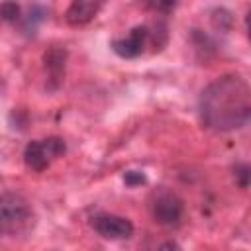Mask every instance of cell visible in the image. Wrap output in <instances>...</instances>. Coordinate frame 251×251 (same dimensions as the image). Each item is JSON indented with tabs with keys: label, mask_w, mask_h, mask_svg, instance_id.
Here are the masks:
<instances>
[{
	"label": "cell",
	"mask_w": 251,
	"mask_h": 251,
	"mask_svg": "<svg viewBox=\"0 0 251 251\" xmlns=\"http://www.w3.org/2000/svg\"><path fill=\"white\" fill-rule=\"evenodd\" d=\"M198 116L214 131L245 127L251 124V84L233 73L214 78L198 96Z\"/></svg>",
	"instance_id": "1"
},
{
	"label": "cell",
	"mask_w": 251,
	"mask_h": 251,
	"mask_svg": "<svg viewBox=\"0 0 251 251\" xmlns=\"http://www.w3.org/2000/svg\"><path fill=\"white\" fill-rule=\"evenodd\" d=\"M0 226L2 233L10 237L25 235L35 226V214L29 202L12 190H4L0 198Z\"/></svg>",
	"instance_id": "2"
},
{
	"label": "cell",
	"mask_w": 251,
	"mask_h": 251,
	"mask_svg": "<svg viewBox=\"0 0 251 251\" xmlns=\"http://www.w3.org/2000/svg\"><path fill=\"white\" fill-rule=\"evenodd\" d=\"M67 151V143L59 135H49L43 139H33L24 147V165L29 171L41 173L45 171L55 159L63 157Z\"/></svg>",
	"instance_id": "3"
},
{
	"label": "cell",
	"mask_w": 251,
	"mask_h": 251,
	"mask_svg": "<svg viewBox=\"0 0 251 251\" xmlns=\"http://www.w3.org/2000/svg\"><path fill=\"white\" fill-rule=\"evenodd\" d=\"M149 214L159 226L175 227L184 216V200L176 192L161 186L149 196Z\"/></svg>",
	"instance_id": "4"
},
{
	"label": "cell",
	"mask_w": 251,
	"mask_h": 251,
	"mask_svg": "<svg viewBox=\"0 0 251 251\" xmlns=\"http://www.w3.org/2000/svg\"><path fill=\"white\" fill-rule=\"evenodd\" d=\"M92 229L104 239H129L133 235V224L126 216L100 212L90 218Z\"/></svg>",
	"instance_id": "5"
},
{
	"label": "cell",
	"mask_w": 251,
	"mask_h": 251,
	"mask_svg": "<svg viewBox=\"0 0 251 251\" xmlns=\"http://www.w3.org/2000/svg\"><path fill=\"white\" fill-rule=\"evenodd\" d=\"M149 43V25H133L126 37H118L110 41L112 51L122 59L139 57Z\"/></svg>",
	"instance_id": "6"
},
{
	"label": "cell",
	"mask_w": 251,
	"mask_h": 251,
	"mask_svg": "<svg viewBox=\"0 0 251 251\" xmlns=\"http://www.w3.org/2000/svg\"><path fill=\"white\" fill-rule=\"evenodd\" d=\"M67 49L65 47H51L43 53V69L47 73V88L57 90L65 78V65H67Z\"/></svg>",
	"instance_id": "7"
},
{
	"label": "cell",
	"mask_w": 251,
	"mask_h": 251,
	"mask_svg": "<svg viewBox=\"0 0 251 251\" xmlns=\"http://www.w3.org/2000/svg\"><path fill=\"white\" fill-rule=\"evenodd\" d=\"M102 8V2H90V0H75L69 4L65 12V20L69 25H84L88 24L98 10Z\"/></svg>",
	"instance_id": "8"
},
{
	"label": "cell",
	"mask_w": 251,
	"mask_h": 251,
	"mask_svg": "<svg viewBox=\"0 0 251 251\" xmlns=\"http://www.w3.org/2000/svg\"><path fill=\"white\" fill-rule=\"evenodd\" d=\"M47 18V8L45 6H39V4H33L25 16L20 18V29L24 35H33L37 25Z\"/></svg>",
	"instance_id": "9"
},
{
	"label": "cell",
	"mask_w": 251,
	"mask_h": 251,
	"mask_svg": "<svg viewBox=\"0 0 251 251\" xmlns=\"http://www.w3.org/2000/svg\"><path fill=\"white\" fill-rule=\"evenodd\" d=\"M167 39H169V27L163 20H157L149 27V43L153 45V51H161L167 45Z\"/></svg>",
	"instance_id": "10"
},
{
	"label": "cell",
	"mask_w": 251,
	"mask_h": 251,
	"mask_svg": "<svg viewBox=\"0 0 251 251\" xmlns=\"http://www.w3.org/2000/svg\"><path fill=\"white\" fill-rule=\"evenodd\" d=\"M231 175L239 188L251 186V165L249 163H235L231 167Z\"/></svg>",
	"instance_id": "11"
},
{
	"label": "cell",
	"mask_w": 251,
	"mask_h": 251,
	"mask_svg": "<svg viewBox=\"0 0 251 251\" xmlns=\"http://www.w3.org/2000/svg\"><path fill=\"white\" fill-rule=\"evenodd\" d=\"M210 20H212V25H214L218 31H227V29L231 27V22H233V20H231V14H229L226 8H214Z\"/></svg>",
	"instance_id": "12"
},
{
	"label": "cell",
	"mask_w": 251,
	"mask_h": 251,
	"mask_svg": "<svg viewBox=\"0 0 251 251\" xmlns=\"http://www.w3.org/2000/svg\"><path fill=\"white\" fill-rule=\"evenodd\" d=\"M0 14H2V20L4 22H20L22 18V8L14 2H4L0 6Z\"/></svg>",
	"instance_id": "13"
},
{
	"label": "cell",
	"mask_w": 251,
	"mask_h": 251,
	"mask_svg": "<svg viewBox=\"0 0 251 251\" xmlns=\"http://www.w3.org/2000/svg\"><path fill=\"white\" fill-rule=\"evenodd\" d=\"M124 182L131 188L135 186H141V184H147V176L143 171H126L124 173Z\"/></svg>",
	"instance_id": "14"
},
{
	"label": "cell",
	"mask_w": 251,
	"mask_h": 251,
	"mask_svg": "<svg viewBox=\"0 0 251 251\" xmlns=\"http://www.w3.org/2000/svg\"><path fill=\"white\" fill-rule=\"evenodd\" d=\"M153 251H182V247H180L175 239H165V241H161Z\"/></svg>",
	"instance_id": "15"
},
{
	"label": "cell",
	"mask_w": 251,
	"mask_h": 251,
	"mask_svg": "<svg viewBox=\"0 0 251 251\" xmlns=\"http://www.w3.org/2000/svg\"><path fill=\"white\" fill-rule=\"evenodd\" d=\"M147 6L153 8V10H157V12H169V10H173L176 4H175V2H149Z\"/></svg>",
	"instance_id": "16"
},
{
	"label": "cell",
	"mask_w": 251,
	"mask_h": 251,
	"mask_svg": "<svg viewBox=\"0 0 251 251\" xmlns=\"http://www.w3.org/2000/svg\"><path fill=\"white\" fill-rule=\"evenodd\" d=\"M245 27H247V37H249V41H251V10H249L247 16H245Z\"/></svg>",
	"instance_id": "17"
}]
</instances>
